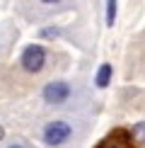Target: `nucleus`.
I'll return each instance as SVG.
<instances>
[{"mask_svg":"<svg viewBox=\"0 0 145 148\" xmlns=\"http://www.w3.org/2000/svg\"><path fill=\"white\" fill-rule=\"evenodd\" d=\"M7 148H24L22 143H12V146H7Z\"/></svg>","mask_w":145,"mask_h":148,"instance_id":"8","label":"nucleus"},{"mask_svg":"<svg viewBox=\"0 0 145 148\" xmlns=\"http://www.w3.org/2000/svg\"><path fill=\"white\" fill-rule=\"evenodd\" d=\"M70 97V85L63 83V80H56V83H48L44 88V100L48 104H63Z\"/></svg>","mask_w":145,"mask_h":148,"instance_id":"3","label":"nucleus"},{"mask_svg":"<svg viewBox=\"0 0 145 148\" xmlns=\"http://www.w3.org/2000/svg\"><path fill=\"white\" fill-rule=\"evenodd\" d=\"M109 78H111V66L104 63L99 71H97V85H99V88H106V85H109Z\"/></svg>","mask_w":145,"mask_h":148,"instance_id":"4","label":"nucleus"},{"mask_svg":"<svg viewBox=\"0 0 145 148\" xmlns=\"http://www.w3.org/2000/svg\"><path fill=\"white\" fill-rule=\"evenodd\" d=\"M116 20V3H106V24L111 27Z\"/></svg>","mask_w":145,"mask_h":148,"instance_id":"6","label":"nucleus"},{"mask_svg":"<svg viewBox=\"0 0 145 148\" xmlns=\"http://www.w3.org/2000/svg\"><path fill=\"white\" fill-rule=\"evenodd\" d=\"M44 63H46V51H44V46L29 44L27 49H24V53H22V68H24V71L39 73L41 68H44Z\"/></svg>","mask_w":145,"mask_h":148,"instance_id":"2","label":"nucleus"},{"mask_svg":"<svg viewBox=\"0 0 145 148\" xmlns=\"http://www.w3.org/2000/svg\"><path fill=\"white\" fill-rule=\"evenodd\" d=\"M41 36H58V29H41Z\"/></svg>","mask_w":145,"mask_h":148,"instance_id":"7","label":"nucleus"},{"mask_svg":"<svg viewBox=\"0 0 145 148\" xmlns=\"http://www.w3.org/2000/svg\"><path fill=\"white\" fill-rule=\"evenodd\" d=\"M133 138L145 146V121H138V124L133 126Z\"/></svg>","mask_w":145,"mask_h":148,"instance_id":"5","label":"nucleus"},{"mask_svg":"<svg viewBox=\"0 0 145 148\" xmlns=\"http://www.w3.org/2000/svg\"><path fill=\"white\" fill-rule=\"evenodd\" d=\"M72 134V126L68 124V121L63 119H56V121H48V124L44 126V141L48 146H60L65 143V141L70 138Z\"/></svg>","mask_w":145,"mask_h":148,"instance_id":"1","label":"nucleus"},{"mask_svg":"<svg viewBox=\"0 0 145 148\" xmlns=\"http://www.w3.org/2000/svg\"><path fill=\"white\" fill-rule=\"evenodd\" d=\"M0 138H3V126H0Z\"/></svg>","mask_w":145,"mask_h":148,"instance_id":"9","label":"nucleus"}]
</instances>
